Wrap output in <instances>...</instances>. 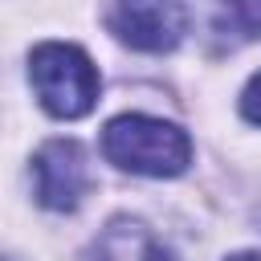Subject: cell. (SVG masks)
Instances as JSON below:
<instances>
[{
  "mask_svg": "<svg viewBox=\"0 0 261 261\" xmlns=\"http://www.w3.org/2000/svg\"><path fill=\"white\" fill-rule=\"evenodd\" d=\"M102 155L130 175L171 179V175L188 171L192 139L175 122H163L151 114H118L102 130Z\"/></svg>",
  "mask_w": 261,
  "mask_h": 261,
  "instance_id": "cell-1",
  "label": "cell"
},
{
  "mask_svg": "<svg viewBox=\"0 0 261 261\" xmlns=\"http://www.w3.org/2000/svg\"><path fill=\"white\" fill-rule=\"evenodd\" d=\"M29 82L37 102L53 118H82L98 102V69L86 49L69 41H45L29 53Z\"/></svg>",
  "mask_w": 261,
  "mask_h": 261,
  "instance_id": "cell-2",
  "label": "cell"
},
{
  "mask_svg": "<svg viewBox=\"0 0 261 261\" xmlns=\"http://www.w3.org/2000/svg\"><path fill=\"white\" fill-rule=\"evenodd\" d=\"M106 29L139 53H167L188 33V8L179 0H110Z\"/></svg>",
  "mask_w": 261,
  "mask_h": 261,
  "instance_id": "cell-3",
  "label": "cell"
},
{
  "mask_svg": "<svg viewBox=\"0 0 261 261\" xmlns=\"http://www.w3.org/2000/svg\"><path fill=\"white\" fill-rule=\"evenodd\" d=\"M90 159L77 139H49L33 155V192L49 212H73L90 192Z\"/></svg>",
  "mask_w": 261,
  "mask_h": 261,
  "instance_id": "cell-4",
  "label": "cell"
},
{
  "mask_svg": "<svg viewBox=\"0 0 261 261\" xmlns=\"http://www.w3.org/2000/svg\"><path fill=\"white\" fill-rule=\"evenodd\" d=\"M82 261H175V253L135 216H114L86 249Z\"/></svg>",
  "mask_w": 261,
  "mask_h": 261,
  "instance_id": "cell-5",
  "label": "cell"
},
{
  "mask_svg": "<svg viewBox=\"0 0 261 261\" xmlns=\"http://www.w3.org/2000/svg\"><path fill=\"white\" fill-rule=\"evenodd\" d=\"M228 12L245 37H261V0H228Z\"/></svg>",
  "mask_w": 261,
  "mask_h": 261,
  "instance_id": "cell-6",
  "label": "cell"
},
{
  "mask_svg": "<svg viewBox=\"0 0 261 261\" xmlns=\"http://www.w3.org/2000/svg\"><path fill=\"white\" fill-rule=\"evenodd\" d=\"M241 114H245L249 122H257V126H261V73H253V77H249V86L241 90Z\"/></svg>",
  "mask_w": 261,
  "mask_h": 261,
  "instance_id": "cell-7",
  "label": "cell"
},
{
  "mask_svg": "<svg viewBox=\"0 0 261 261\" xmlns=\"http://www.w3.org/2000/svg\"><path fill=\"white\" fill-rule=\"evenodd\" d=\"M228 261H261V253H232Z\"/></svg>",
  "mask_w": 261,
  "mask_h": 261,
  "instance_id": "cell-8",
  "label": "cell"
}]
</instances>
